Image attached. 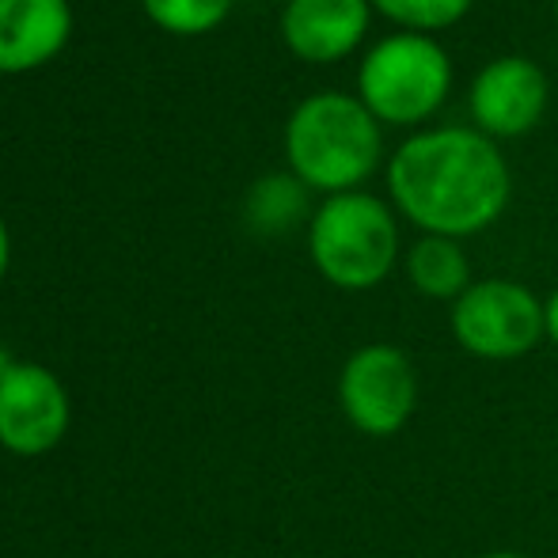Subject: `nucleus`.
I'll list each match as a JSON object with an SVG mask.
<instances>
[{
    "label": "nucleus",
    "instance_id": "nucleus-1",
    "mask_svg": "<svg viewBox=\"0 0 558 558\" xmlns=\"http://www.w3.org/2000/svg\"><path fill=\"white\" fill-rule=\"evenodd\" d=\"M509 163L486 133L441 125L403 141L388 163L396 209L426 235H475L509 202Z\"/></svg>",
    "mask_w": 558,
    "mask_h": 558
},
{
    "label": "nucleus",
    "instance_id": "nucleus-2",
    "mask_svg": "<svg viewBox=\"0 0 558 558\" xmlns=\"http://www.w3.org/2000/svg\"><path fill=\"white\" fill-rule=\"evenodd\" d=\"M286 156L304 186L350 194L380 163V122L361 99L319 92L289 114Z\"/></svg>",
    "mask_w": 558,
    "mask_h": 558
},
{
    "label": "nucleus",
    "instance_id": "nucleus-3",
    "mask_svg": "<svg viewBox=\"0 0 558 558\" xmlns=\"http://www.w3.org/2000/svg\"><path fill=\"white\" fill-rule=\"evenodd\" d=\"M308 251L331 286L361 293L380 286L399 258V225L373 194H331L312 217Z\"/></svg>",
    "mask_w": 558,
    "mask_h": 558
},
{
    "label": "nucleus",
    "instance_id": "nucleus-4",
    "mask_svg": "<svg viewBox=\"0 0 558 558\" xmlns=\"http://www.w3.org/2000/svg\"><path fill=\"white\" fill-rule=\"evenodd\" d=\"M452 88V61L429 35L399 31L365 53L357 73V99L376 122L418 125L441 111Z\"/></svg>",
    "mask_w": 558,
    "mask_h": 558
},
{
    "label": "nucleus",
    "instance_id": "nucleus-5",
    "mask_svg": "<svg viewBox=\"0 0 558 558\" xmlns=\"http://www.w3.org/2000/svg\"><path fill=\"white\" fill-rule=\"evenodd\" d=\"M452 335L468 353L483 361H513L539 345L544 304L532 289L509 278L471 281V289L452 304Z\"/></svg>",
    "mask_w": 558,
    "mask_h": 558
},
{
    "label": "nucleus",
    "instance_id": "nucleus-6",
    "mask_svg": "<svg viewBox=\"0 0 558 558\" xmlns=\"http://www.w3.org/2000/svg\"><path fill=\"white\" fill-rule=\"evenodd\" d=\"M338 407L365 437H391L418 407V376L399 345L373 342L350 353L338 376Z\"/></svg>",
    "mask_w": 558,
    "mask_h": 558
},
{
    "label": "nucleus",
    "instance_id": "nucleus-7",
    "mask_svg": "<svg viewBox=\"0 0 558 558\" xmlns=\"http://www.w3.org/2000/svg\"><path fill=\"white\" fill-rule=\"evenodd\" d=\"M73 403L58 373L38 361H12L0 376V448L12 456H46L69 434Z\"/></svg>",
    "mask_w": 558,
    "mask_h": 558
},
{
    "label": "nucleus",
    "instance_id": "nucleus-8",
    "mask_svg": "<svg viewBox=\"0 0 558 558\" xmlns=\"http://www.w3.org/2000/svg\"><path fill=\"white\" fill-rule=\"evenodd\" d=\"M551 88L529 58H498L471 84V114L486 137H521L544 118Z\"/></svg>",
    "mask_w": 558,
    "mask_h": 558
},
{
    "label": "nucleus",
    "instance_id": "nucleus-9",
    "mask_svg": "<svg viewBox=\"0 0 558 558\" xmlns=\"http://www.w3.org/2000/svg\"><path fill=\"white\" fill-rule=\"evenodd\" d=\"M368 0H289L281 38L301 61L331 65L357 50L368 31Z\"/></svg>",
    "mask_w": 558,
    "mask_h": 558
},
{
    "label": "nucleus",
    "instance_id": "nucleus-10",
    "mask_svg": "<svg viewBox=\"0 0 558 558\" xmlns=\"http://www.w3.org/2000/svg\"><path fill=\"white\" fill-rule=\"evenodd\" d=\"M69 0H0V73H27L65 46Z\"/></svg>",
    "mask_w": 558,
    "mask_h": 558
},
{
    "label": "nucleus",
    "instance_id": "nucleus-11",
    "mask_svg": "<svg viewBox=\"0 0 558 558\" xmlns=\"http://www.w3.org/2000/svg\"><path fill=\"white\" fill-rule=\"evenodd\" d=\"M407 274H411V286L434 301L456 304L471 289L468 255L460 240H448V235H422L407 255Z\"/></svg>",
    "mask_w": 558,
    "mask_h": 558
},
{
    "label": "nucleus",
    "instance_id": "nucleus-12",
    "mask_svg": "<svg viewBox=\"0 0 558 558\" xmlns=\"http://www.w3.org/2000/svg\"><path fill=\"white\" fill-rule=\"evenodd\" d=\"M308 186L296 175H266L247 194V221L258 232H286L304 217L308 206Z\"/></svg>",
    "mask_w": 558,
    "mask_h": 558
},
{
    "label": "nucleus",
    "instance_id": "nucleus-13",
    "mask_svg": "<svg viewBox=\"0 0 558 558\" xmlns=\"http://www.w3.org/2000/svg\"><path fill=\"white\" fill-rule=\"evenodd\" d=\"M148 20L171 35H206L232 12V0H141Z\"/></svg>",
    "mask_w": 558,
    "mask_h": 558
},
{
    "label": "nucleus",
    "instance_id": "nucleus-14",
    "mask_svg": "<svg viewBox=\"0 0 558 558\" xmlns=\"http://www.w3.org/2000/svg\"><path fill=\"white\" fill-rule=\"evenodd\" d=\"M391 23H403L407 31H445L468 15L471 0H368Z\"/></svg>",
    "mask_w": 558,
    "mask_h": 558
},
{
    "label": "nucleus",
    "instance_id": "nucleus-15",
    "mask_svg": "<svg viewBox=\"0 0 558 558\" xmlns=\"http://www.w3.org/2000/svg\"><path fill=\"white\" fill-rule=\"evenodd\" d=\"M544 331H547V338H551V342L558 345V289L544 301Z\"/></svg>",
    "mask_w": 558,
    "mask_h": 558
},
{
    "label": "nucleus",
    "instance_id": "nucleus-16",
    "mask_svg": "<svg viewBox=\"0 0 558 558\" xmlns=\"http://www.w3.org/2000/svg\"><path fill=\"white\" fill-rule=\"evenodd\" d=\"M8 258H12V240H8V228L0 221V281H4V274H8Z\"/></svg>",
    "mask_w": 558,
    "mask_h": 558
},
{
    "label": "nucleus",
    "instance_id": "nucleus-17",
    "mask_svg": "<svg viewBox=\"0 0 558 558\" xmlns=\"http://www.w3.org/2000/svg\"><path fill=\"white\" fill-rule=\"evenodd\" d=\"M12 361H15L12 353H8V350H0V376H4L8 368H12Z\"/></svg>",
    "mask_w": 558,
    "mask_h": 558
},
{
    "label": "nucleus",
    "instance_id": "nucleus-18",
    "mask_svg": "<svg viewBox=\"0 0 558 558\" xmlns=\"http://www.w3.org/2000/svg\"><path fill=\"white\" fill-rule=\"evenodd\" d=\"M483 558H529V555H517V551H490V555H483Z\"/></svg>",
    "mask_w": 558,
    "mask_h": 558
},
{
    "label": "nucleus",
    "instance_id": "nucleus-19",
    "mask_svg": "<svg viewBox=\"0 0 558 558\" xmlns=\"http://www.w3.org/2000/svg\"><path fill=\"white\" fill-rule=\"evenodd\" d=\"M555 20H558V0H555Z\"/></svg>",
    "mask_w": 558,
    "mask_h": 558
}]
</instances>
